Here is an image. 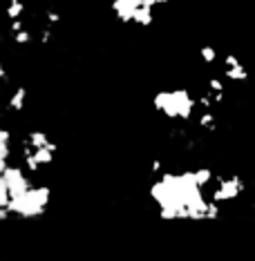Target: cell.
<instances>
[{
  "label": "cell",
  "mask_w": 255,
  "mask_h": 261,
  "mask_svg": "<svg viewBox=\"0 0 255 261\" xmlns=\"http://www.w3.org/2000/svg\"><path fill=\"white\" fill-rule=\"evenodd\" d=\"M157 112H161L170 121H191L195 108H199V103L193 98V94L186 87H177V90H166L155 94L152 98Z\"/></svg>",
  "instance_id": "obj_1"
},
{
  "label": "cell",
  "mask_w": 255,
  "mask_h": 261,
  "mask_svg": "<svg viewBox=\"0 0 255 261\" xmlns=\"http://www.w3.org/2000/svg\"><path fill=\"white\" fill-rule=\"evenodd\" d=\"M50 188L47 186H32L29 190L20 194V197H16L11 201V207L9 212L20 219H32V217H38L43 215L47 210V205H50Z\"/></svg>",
  "instance_id": "obj_2"
},
{
  "label": "cell",
  "mask_w": 255,
  "mask_h": 261,
  "mask_svg": "<svg viewBox=\"0 0 255 261\" xmlns=\"http://www.w3.org/2000/svg\"><path fill=\"white\" fill-rule=\"evenodd\" d=\"M155 0H114L112 11L121 22H134L141 27H150L155 20Z\"/></svg>",
  "instance_id": "obj_3"
},
{
  "label": "cell",
  "mask_w": 255,
  "mask_h": 261,
  "mask_svg": "<svg viewBox=\"0 0 255 261\" xmlns=\"http://www.w3.org/2000/svg\"><path fill=\"white\" fill-rule=\"evenodd\" d=\"M246 190V183L240 176H215L211 188V199H215L217 203H226V201L237 199Z\"/></svg>",
  "instance_id": "obj_4"
},
{
  "label": "cell",
  "mask_w": 255,
  "mask_h": 261,
  "mask_svg": "<svg viewBox=\"0 0 255 261\" xmlns=\"http://www.w3.org/2000/svg\"><path fill=\"white\" fill-rule=\"evenodd\" d=\"M224 76H226L228 81H246L248 72L235 54H226L224 56Z\"/></svg>",
  "instance_id": "obj_5"
},
{
  "label": "cell",
  "mask_w": 255,
  "mask_h": 261,
  "mask_svg": "<svg viewBox=\"0 0 255 261\" xmlns=\"http://www.w3.org/2000/svg\"><path fill=\"white\" fill-rule=\"evenodd\" d=\"M25 105H27V87H18V90H14V94L9 96L7 108L14 112H20V110H25Z\"/></svg>",
  "instance_id": "obj_6"
},
{
  "label": "cell",
  "mask_w": 255,
  "mask_h": 261,
  "mask_svg": "<svg viewBox=\"0 0 255 261\" xmlns=\"http://www.w3.org/2000/svg\"><path fill=\"white\" fill-rule=\"evenodd\" d=\"M197 125L201 129H208V132H213V129L217 127V116L213 110H201V114L197 118Z\"/></svg>",
  "instance_id": "obj_7"
},
{
  "label": "cell",
  "mask_w": 255,
  "mask_h": 261,
  "mask_svg": "<svg viewBox=\"0 0 255 261\" xmlns=\"http://www.w3.org/2000/svg\"><path fill=\"white\" fill-rule=\"evenodd\" d=\"M25 9H27L25 0H9V5H7V18H9V20L22 18V14H25Z\"/></svg>",
  "instance_id": "obj_8"
},
{
  "label": "cell",
  "mask_w": 255,
  "mask_h": 261,
  "mask_svg": "<svg viewBox=\"0 0 255 261\" xmlns=\"http://www.w3.org/2000/svg\"><path fill=\"white\" fill-rule=\"evenodd\" d=\"M199 56H201V61H204L206 65H213L217 61V51H215V47H211V45H204L199 49Z\"/></svg>",
  "instance_id": "obj_9"
},
{
  "label": "cell",
  "mask_w": 255,
  "mask_h": 261,
  "mask_svg": "<svg viewBox=\"0 0 255 261\" xmlns=\"http://www.w3.org/2000/svg\"><path fill=\"white\" fill-rule=\"evenodd\" d=\"M11 38H14L16 45H29V43H32V34H29L27 29H20V32L11 34Z\"/></svg>",
  "instance_id": "obj_10"
},
{
  "label": "cell",
  "mask_w": 255,
  "mask_h": 261,
  "mask_svg": "<svg viewBox=\"0 0 255 261\" xmlns=\"http://www.w3.org/2000/svg\"><path fill=\"white\" fill-rule=\"evenodd\" d=\"M208 90L215 92V94H222L224 92V83L222 79H208Z\"/></svg>",
  "instance_id": "obj_11"
},
{
  "label": "cell",
  "mask_w": 255,
  "mask_h": 261,
  "mask_svg": "<svg viewBox=\"0 0 255 261\" xmlns=\"http://www.w3.org/2000/svg\"><path fill=\"white\" fill-rule=\"evenodd\" d=\"M56 22H61V14L50 9V11L45 14V25H56Z\"/></svg>",
  "instance_id": "obj_12"
},
{
  "label": "cell",
  "mask_w": 255,
  "mask_h": 261,
  "mask_svg": "<svg viewBox=\"0 0 255 261\" xmlns=\"http://www.w3.org/2000/svg\"><path fill=\"white\" fill-rule=\"evenodd\" d=\"M164 170V163H161V159H155L152 161V174H159V172Z\"/></svg>",
  "instance_id": "obj_13"
},
{
  "label": "cell",
  "mask_w": 255,
  "mask_h": 261,
  "mask_svg": "<svg viewBox=\"0 0 255 261\" xmlns=\"http://www.w3.org/2000/svg\"><path fill=\"white\" fill-rule=\"evenodd\" d=\"M155 3H157V5H168L170 0H155Z\"/></svg>",
  "instance_id": "obj_14"
}]
</instances>
